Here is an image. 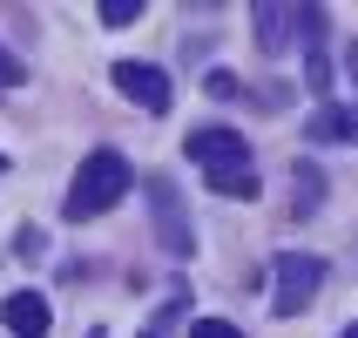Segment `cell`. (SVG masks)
<instances>
[{
  "instance_id": "1",
  "label": "cell",
  "mask_w": 358,
  "mask_h": 338,
  "mask_svg": "<svg viewBox=\"0 0 358 338\" xmlns=\"http://www.w3.org/2000/svg\"><path fill=\"white\" fill-rule=\"evenodd\" d=\"M182 149H189V162L210 176V190H217V197H257L250 142H243L237 129H223V122H210V129H189V136H182Z\"/></svg>"
},
{
  "instance_id": "2",
  "label": "cell",
  "mask_w": 358,
  "mask_h": 338,
  "mask_svg": "<svg viewBox=\"0 0 358 338\" xmlns=\"http://www.w3.org/2000/svg\"><path fill=\"white\" fill-rule=\"evenodd\" d=\"M129 190H136V169H129V156H122V149H88V162H81L75 183H68V203H61V217H68V223L108 217V210H115Z\"/></svg>"
},
{
  "instance_id": "3",
  "label": "cell",
  "mask_w": 358,
  "mask_h": 338,
  "mask_svg": "<svg viewBox=\"0 0 358 338\" xmlns=\"http://www.w3.org/2000/svg\"><path fill=\"white\" fill-rule=\"evenodd\" d=\"M149 190V217H156V244L169 251V258H196V230H189V210H182V190L169 176H149L142 183Z\"/></svg>"
},
{
  "instance_id": "4",
  "label": "cell",
  "mask_w": 358,
  "mask_h": 338,
  "mask_svg": "<svg viewBox=\"0 0 358 338\" xmlns=\"http://www.w3.org/2000/svg\"><path fill=\"white\" fill-rule=\"evenodd\" d=\"M324 284V258H311V251H284L278 258V291H271V311L278 318H298L304 304L318 298Z\"/></svg>"
},
{
  "instance_id": "5",
  "label": "cell",
  "mask_w": 358,
  "mask_h": 338,
  "mask_svg": "<svg viewBox=\"0 0 358 338\" xmlns=\"http://www.w3.org/2000/svg\"><path fill=\"white\" fill-rule=\"evenodd\" d=\"M115 88L129 101H136V108H149V115H169V75H162V68H149V61H115Z\"/></svg>"
},
{
  "instance_id": "6",
  "label": "cell",
  "mask_w": 358,
  "mask_h": 338,
  "mask_svg": "<svg viewBox=\"0 0 358 338\" xmlns=\"http://www.w3.org/2000/svg\"><path fill=\"white\" fill-rule=\"evenodd\" d=\"M0 325H7L14 338H48L55 332V304L41 298V291H14V298L0 304Z\"/></svg>"
},
{
  "instance_id": "7",
  "label": "cell",
  "mask_w": 358,
  "mask_h": 338,
  "mask_svg": "<svg viewBox=\"0 0 358 338\" xmlns=\"http://www.w3.org/2000/svg\"><path fill=\"white\" fill-rule=\"evenodd\" d=\"M250 27H257V48H264V55H284V48H291V34H298V7L257 0V7H250Z\"/></svg>"
},
{
  "instance_id": "8",
  "label": "cell",
  "mask_w": 358,
  "mask_h": 338,
  "mask_svg": "<svg viewBox=\"0 0 358 338\" xmlns=\"http://www.w3.org/2000/svg\"><path fill=\"white\" fill-rule=\"evenodd\" d=\"M304 142H358V108H338V101L311 108V122H304Z\"/></svg>"
},
{
  "instance_id": "9",
  "label": "cell",
  "mask_w": 358,
  "mask_h": 338,
  "mask_svg": "<svg viewBox=\"0 0 358 338\" xmlns=\"http://www.w3.org/2000/svg\"><path fill=\"white\" fill-rule=\"evenodd\" d=\"M291 183H298V217H311V210L324 203V176L311 169V162H298V169H291Z\"/></svg>"
},
{
  "instance_id": "10",
  "label": "cell",
  "mask_w": 358,
  "mask_h": 338,
  "mask_svg": "<svg viewBox=\"0 0 358 338\" xmlns=\"http://www.w3.org/2000/svg\"><path fill=\"white\" fill-rule=\"evenodd\" d=\"M203 95H217V101H237V95H243V81L230 75V68H210V75H203Z\"/></svg>"
},
{
  "instance_id": "11",
  "label": "cell",
  "mask_w": 358,
  "mask_h": 338,
  "mask_svg": "<svg viewBox=\"0 0 358 338\" xmlns=\"http://www.w3.org/2000/svg\"><path fill=\"white\" fill-rule=\"evenodd\" d=\"M41 251H48V230H41V223H20L14 230V258H41Z\"/></svg>"
},
{
  "instance_id": "12",
  "label": "cell",
  "mask_w": 358,
  "mask_h": 338,
  "mask_svg": "<svg viewBox=\"0 0 358 338\" xmlns=\"http://www.w3.org/2000/svg\"><path fill=\"white\" fill-rule=\"evenodd\" d=\"M101 20L108 27H129V20H142V0H101Z\"/></svg>"
},
{
  "instance_id": "13",
  "label": "cell",
  "mask_w": 358,
  "mask_h": 338,
  "mask_svg": "<svg viewBox=\"0 0 358 338\" xmlns=\"http://www.w3.org/2000/svg\"><path fill=\"white\" fill-rule=\"evenodd\" d=\"M189 338H243V332L230 318H196V325H189Z\"/></svg>"
},
{
  "instance_id": "14",
  "label": "cell",
  "mask_w": 358,
  "mask_h": 338,
  "mask_svg": "<svg viewBox=\"0 0 358 338\" xmlns=\"http://www.w3.org/2000/svg\"><path fill=\"white\" fill-rule=\"evenodd\" d=\"M20 81H27V61L0 48V88H20Z\"/></svg>"
},
{
  "instance_id": "15",
  "label": "cell",
  "mask_w": 358,
  "mask_h": 338,
  "mask_svg": "<svg viewBox=\"0 0 358 338\" xmlns=\"http://www.w3.org/2000/svg\"><path fill=\"white\" fill-rule=\"evenodd\" d=\"M345 68H352V81H358V48H352V55H345Z\"/></svg>"
},
{
  "instance_id": "16",
  "label": "cell",
  "mask_w": 358,
  "mask_h": 338,
  "mask_svg": "<svg viewBox=\"0 0 358 338\" xmlns=\"http://www.w3.org/2000/svg\"><path fill=\"white\" fill-rule=\"evenodd\" d=\"M88 338H108V332H101V325H88Z\"/></svg>"
},
{
  "instance_id": "17",
  "label": "cell",
  "mask_w": 358,
  "mask_h": 338,
  "mask_svg": "<svg viewBox=\"0 0 358 338\" xmlns=\"http://www.w3.org/2000/svg\"><path fill=\"white\" fill-rule=\"evenodd\" d=\"M338 338H358V325H345V332H338Z\"/></svg>"
},
{
  "instance_id": "18",
  "label": "cell",
  "mask_w": 358,
  "mask_h": 338,
  "mask_svg": "<svg viewBox=\"0 0 358 338\" xmlns=\"http://www.w3.org/2000/svg\"><path fill=\"white\" fill-rule=\"evenodd\" d=\"M142 338H162V332H142Z\"/></svg>"
},
{
  "instance_id": "19",
  "label": "cell",
  "mask_w": 358,
  "mask_h": 338,
  "mask_svg": "<svg viewBox=\"0 0 358 338\" xmlns=\"http://www.w3.org/2000/svg\"><path fill=\"white\" fill-rule=\"evenodd\" d=\"M0 169H7V156H0Z\"/></svg>"
}]
</instances>
